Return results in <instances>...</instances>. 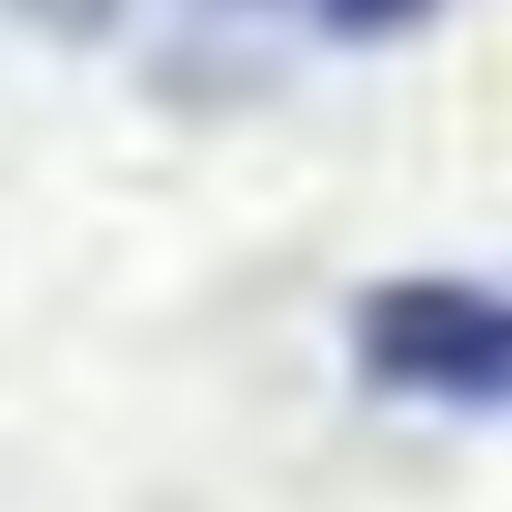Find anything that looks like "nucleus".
I'll return each mask as SVG.
<instances>
[{"label":"nucleus","instance_id":"f257e3e1","mask_svg":"<svg viewBox=\"0 0 512 512\" xmlns=\"http://www.w3.org/2000/svg\"><path fill=\"white\" fill-rule=\"evenodd\" d=\"M342 332L372 392L512 422V282L502 272H382Z\"/></svg>","mask_w":512,"mask_h":512},{"label":"nucleus","instance_id":"f03ea898","mask_svg":"<svg viewBox=\"0 0 512 512\" xmlns=\"http://www.w3.org/2000/svg\"><path fill=\"white\" fill-rule=\"evenodd\" d=\"M262 11H282L322 41H412L442 21V0H262Z\"/></svg>","mask_w":512,"mask_h":512}]
</instances>
